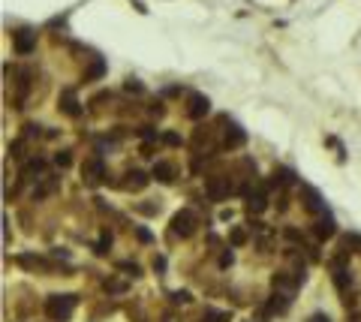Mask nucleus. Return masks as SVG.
<instances>
[{"label":"nucleus","instance_id":"f257e3e1","mask_svg":"<svg viewBox=\"0 0 361 322\" xmlns=\"http://www.w3.org/2000/svg\"><path fill=\"white\" fill-rule=\"evenodd\" d=\"M78 304V295H48L45 298V313L54 322H66Z\"/></svg>","mask_w":361,"mask_h":322},{"label":"nucleus","instance_id":"f03ea898","mask_svg":"<svg viewBox=\"0 0 361 322\" xmlns=\"http://www.w3.org/2000/svg\"><path fill=\"white\" fill-rule=\"evenodd\" d=\"M193 229H196V217H193V211H178V214L172 217V232H175V235L190 238Z\"/></svg>","mask_w":361,"mask_h":322},{"label":"nucleus","instance_id":"7ed1b4c3","mask_svg":"<svg viewBox=\"0 0 361 322\" xmlns=\"http://www.w3.org/2000/svg\"><path fill=\"white\" fill-rule=\"evenodd\" d=\"M12 48H15L18 54H30V51L36 48V33H33V30H15V33H12Z\"/></svg>","mask_w":361,"mask_h":322},{"label":"nucleus","instance_id":"20e7f679","mask_svg":"<svg viewBox=\"0 0 361 322\" xmlns=\"http://www.w3.org/2000/svg\"><path fill=\"white\" fill-rule=\"evenodd\" d=\"M208 109H211V102H208L205 93H190V96H187V115H190V118L199 121V118L208 115Z\"/></svg>","mask_w":361,"mask_h":322},{"label":"nucleus","instance_id":"39448f33","mask_svg":"<svg viewBox=\"0 0 361 322\" xmlns=\"http://www.w3.org/2000/svg\"><path fill=\"white\" fill-rule=\"evenodd\" d=\"M81 178H84L87 184H96V181H102V178H105V166H102V160H99V157L87 160V163L81 166Z\"/></svg>","mask_w":361,"mask_h":322},{"label":"nucleus","instance_id":"423d86ee","mask_svg":"<svg viewBox=\"0 0 361 322\" xmlns=\"http://www.w3.org/2000/svg\"><path fill=\"white\" fill-rule=\"evenodd\" d=\"M205 193H208V199H211V202H220V199L229 193V181H223V178H208Z\"/></svg>","mask_w":361,"mask_h":322},{"label":"nucleus","instance_id":"0eeeda50","mask_svg":"<svg viewBox=\"0 0 361 322\" xmlns=\"http://www.w3.org/2000/svg\"><path fill=\"white\" fill-rule=\"evenodd\" d=\"M304 208H307L310 214H322V211H325V205H322L319 193H316V190H310V187H304Z\"/></svg>","mask_w":361,"mask_h":322},{"label":"nucleus","instance_id":"6e6552de","mask_svg":"<svg viewBox=\"0 0 361 322\" xmlns=\"http://www.w3.org/2000/svg\"><path fill=\"white\" fill-rule=\"evenodd\" d=\"M60 109H63L69 118H75V115L81 112V109H78V99H75V93H72V90H63V93H60Z\"/></svg>","mask_w":361,"mask_h":322},{"label":"nucleus","instance_id":"1a4fd4ad","mask_svg":"<svg viewBox=\"0 0 361 322\" xmlns=\"http://www.w3.org/2000/svg\"><path fill=\"white\" fill-rule=\"evenodd\" d=\"M247 208L250 211H265L268 208V196H265V190H256V193H250V199H247Z\"/></svg>","mask_w":361,"mask_h":322},{"label":"nucleus","instance_id":"9d476101","mask_svg":"<svg viewBox=\"0 0 361 322\" xmlns=\"http://www.w3.org/2000/svg\"><path fill=\"white\" fill-rule=\"evenodd\" d=\"M154 178L163 181V184H172V181H175V169H172L169 163H157V166H154Z\"/></svg>","mask_w":361,"mask_h":322},{"label":"nucleus","instance_id":"9b49d317","mask_svg":"<svg viewBox=\"0 0 361 322\" xmlns=\"http://www.w3.org/2000/svg\"><path fill=\"white\" fill-rule=\"evenodd\" d=\"M313 232H316L319 238H331V235H334V220H331V217H319L316 226H313Z\"/></svg>","mask_w":361,"mask_h":322},{"label":"nucleus","instance_id":"f8f14e48","mask_svg":"<svg viewBox=\"0 0 361 322\" xmlns=\"http://www.w3.org/2000/svg\"><path fill=\"white\" fill-rule=\"evenodd\" d=\"M51 190H57V178H45L39 187H33V199H45Z\"/></svg>","mask_w":361,"mask_h":322},{"label":"nucleus","instance_id":"ddd939ff","mask_svg":"<svg viewBox=\"0 0 361 322\" xmlns=\"http://www.w3.org/2000/svg\"><path fill=\"white\" fill-rule=\"evenodd\" d=\"M102 75H105V63L96 57V60L90 63V69L84 72V81H96V78H102Z\"/></svg>","mask_w":361,"mask_h":322},{"label":"nucleus","instance_id":"4468645a","mask_svg":"<svg viewBox=\"0 0 361 322\" xmlns=\"http://www.w3.org/2000/svg\"><path fill=\"white\" fill-rule=\"evenodd\" d=\"M42 169H45V163H42V160H30V163L21 169V178H24V181H33V175H39Z\"/></svg>","mask_w":361,"mask_h":322},{"label":"nucleus","instance_id":"2eb2a0df","mask_svg":"<svg viewBox=\"0 0 361 322\" xmlns=\"http://www.w3.org/2000/svg\"><path fill=\"white\" fill-rule=\"evenodd\" d=\"M349 280H352V277L346 274V268H343L340 262H334V283H337V289H340V292L349 286Z\"/></svg>","mask_w":361,"mask_h":322},{"label":"nucleus","instance_id":"dca6fc26","mask_svg":"<svg viewBox=\"0 0 361 322\" xmlns=\"http://www.w3.org/2000/svg\"><path fill=\"white\" fill-rule=\"evenodd\" d=\"M226 145H229V148L244 145V133H241V127H229V133H226Z\"/></svg>","mask_w":361,"mask_h":322},{"label":"nucleus","instance_id":"f3484780","mask_svg":"<svg viewBox=\"0 0 361 322\" xmlns=\"http://www.w3.org/2000/svg\"><path fill=\"white\" fill-rule=\"evenodd\" d=\"M286 307H289V295H280V292H277V295L271 298V304H268V310H271V313H283Z\"/></svg>","mask_w":361,"mask_h":322},{"label":"nucleus","instance_id":"a211bd4d","mask_svg":"<svg viewBox=\"0 0 361 322\" xmlns=\"http://www.w3.org/2000/svg\"><path fill=\"white\" fill-rule=\"evenodd\" d=\"M127 178H130V187H133V190H142V187L148 184V175H145V172H139V169H133Z\"/></svg>","mask_w":361,"mask_h":322},{"label":"nucleus","instance_id":"6ab92c4d","mask_svg":"<svg viewBox=\"0 0 361 322\" xmlns=\"http://www.w3.org/2000/svg\"><path fill=\"white\" fill-rule=\"evenodd\" d=\"M202 322H229V310H205Z\"/></svg>","mask_w":361,"mask_h":322},{"label":"nucleus","instance_id":"aec40b11","mask_svg":"<svg viewBox=\"0 0 361 322\" xmlns=\"http://www.w3.org/2000/svg\"><path fill=\"white\" fill-rule=\"evenodd\" d=\"M292 181H295V175L289 169H277L274 172V184H292Z\"/></svg>","mask_w":361,"mask_h":322},{"label":"nucleus","instance_id":"412c9836","mask_svg":"<svg viewBox=\"0 0 361 322\" xmlns=\"http://www.w3.org/2000/svg\"><path fill=\"white\" fill-rule=\"evenodd\" d=\"M105 292H114V295H124V292H127V283H121V280H105Z\"/></svg>","mask_w":361,"mask_h":322},{"label":"nucleus","instance_id":"4be33fe9","mask_svg":"<svg viewBox=\"0 0 361 322\" xmlns=\"http://www.w3.org/2000/svg\"><path fill=\"white\" fill-rule=\"evenodd\" d=\"M229 241H232L235 247H241V244L247 241V232H244V229H232V235H229Z\"/></svg>","mask_w":361,"mask_h":322},{"label":"nucleus","instance_id":"5701e85b","mask_svg":"<svg viewBox=\"0 0 361 322\" xmlns=\"http://www.w3.org/2000/svg\"><path fill=\"white\" fill-rule=\"evenodd\" d=\"M108 244H111V235L108 232H102V238H99V244H96V253L102 256V253H108Z\"/></svg>","mask_w":361,"mask_h":322},{"label":"nucleus","instance_id":"b1692460","mask_svg":"<svg viewBox=\"0 0 361 322\" xmlns=\"http://www.w3.org/2000/svg\"><path fill=\"white\" fill-rule=\"evenodd\" d=\"M54 163H57V166H60V169H66V166H69V163H72V157H69V151H60V154H57V157H54Z\"/></svg>","mask_w":361,"mask_h":322},{"label":"nucleus","instance_id":"393cba45","mask_svg":"<svg viewBox=\"0 0 361 322\" xmlns=\"http://www.w3.org/2000/svg\"><path fill=\"white\" fill-rule=\"evenodd\" d=\"M172 301H175V304H190L193 298H190V292H187V289H181V292H175V295H172Z\"/></svg>","mask_w":361,"mask_h":322},{"label":"nucleus","instance_id":"a878e982","mask_svg":"<svg viewBox=\"0 0 361 322\" xmlns=\"http://www.w3.org/2000/svg\"><path fill=\"white\" fill-rule=\"evenodd\" d=\"M121 271H127L130 277H139V265L136 262H121Z\"/></svg>","mask_w":361,"mask_h":322},{"label":"nucleus","instance_id":"bb28decb","mask_svg":"<svg viewBox=\"0 0 361 322\" xmlns=\"http://www.w3.org/2000/svg\"><path fill=\"white\" fill-rule=\"evenodd\" d=\"M24 136H39V127H36V124H27V127H24Z\"/></svg>","mask_w":361,"mask_h":322},{"label":"nucleus","instance_id":"cd10ccee","mask_svg":"<svg viewBox=\"0 0 361 322\" xmlns=\"http://www.w3.org/2000/svg\"><path fill=\"white\" fill-rule=\"evenodd\" d=\"M136 235H139V241H145V244L151 241V232H148V229H136Z\"/></svg>","mask_w":361,"mask_h":322},{"label":"nucleus","instance_id":"c85d7f7f","mask_svg":"<svg viewBox=\"0 0 361 322\" xmlns=\"http://www.w3.org/2000/svg\"><path fill=\"white\" fill-rule=\"evenodd\" d=\"M166 142H169V145H181V136H175V133H166Z\"/></svg>","mask_w":361,"mask_h":322},{"label":"nucleus","instance_id":"c756f323","mask_svg":"<svg viewBox=\"0 0 361 322\" xmlns=\"http://www.w3.org/2000/svg\"><path fill=\"white\" fill-rule=\"evenodd\" d=\"M220 265L229 268V265H232V253H223V256H220Z\"/></svg>","mask_w":361,"mask_h":322},{"label":"nucleus","instance_id":"7c9ffc66","mask_svg":"<svg viewBox=\"0 0 361 322\" xmlns=\"http://www.w3.org/2000/svg\"><path fill=\"white\" fill-rule=\"evenodd\" d=\"M127 90H142V84H139L136 78H130V81H127Z\"/></svg>","mask_w":361,"mask_h":322},{"label":"nucleus","instance_id":"2f4dec72","mask_svg":"<svg viewBox=\"0 0 361 322\" xmlns=\"http://www.w3.org/2000/svg\"><path fill=\"white\" fill-rule=\"evenodd\" d=\"M154 268H157V271H163V268H166V259H163V256H157V259H154Z\"/></svg>","mask_w":361,"mask_h":322},{"label":"nucleus","instance_id":"473e14b6","mask_svg":"<svg viewBox=\"0 0 361 322\" xmlns=\"http://www.w3.org/2000/svg\"><path fill=\"white\" fill-rule=\"evenodd\" d=\"M310 322H331V319H328V316H313Z\"/></svg>","mask_w":361,"mask_h":322}]
</instances>
